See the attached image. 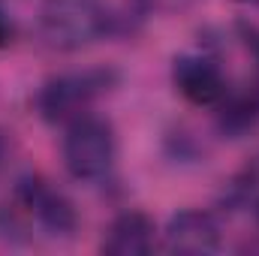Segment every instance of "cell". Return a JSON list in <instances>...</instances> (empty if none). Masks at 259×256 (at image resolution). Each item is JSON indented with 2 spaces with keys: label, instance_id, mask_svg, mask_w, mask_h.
<instances>
[{
  "label": "cell",
  "instance_id": "obj_1",
  "mask_svg": "<svg viewBox=\"0 0 259 256\" xmlns=\"http://www.w3.org/2000/svg\"><path fill=\"white\" fill-rule=\"evenodd\" d=\"M39 24L49 46L75 52L109 33L112 12L106 0H46L39 9Z\"/></svg>",
  "mask_w": 259,
  "mask_h": 256
},
{
  "label": "cell",
  "instance_id": "obj_2",
  "mask_svg": "<svg viewBox=\"0 0 259 256\" xmlns=\"http://www.w3.org/2000/svg\"><path fill=\"white\" fill-rule=\"evenodd\" d=\"M64 163L72 178L97 181L115 163V133L103 118L81 115L69 121L64 136Z\"/></svg>",
  "mask_w": 259,
  "mask_h": 256
},
{
  "label": "cell",
  "instance_id": "obj_3",
  "mask_svg": "<svg viewBox=\"0 0 259 256\" xmlns=\"http://www.w3.org/2000/svg\"><path fill=\"white\" fill-rule=\"evenodd\" d=\"M12 229H42L46 235H61L75 226V211L61 193L46 187L42 181H21L12 202L3 208Z\"/></svg>",
  "mask_w": 259,
  "mask_h": 256
},
{
  "label": "cell",
  "instance_id": "obj_4",
  "mask_svg": "<svg viewBox=\"0 0 259 256\" xmlns=\"http://www.w3.org/2000/svg\"><path fill=\"white\" fill-rule=\"evenodd\" d=\"M109 84L106 72H69V75H58L52 78L42 94H39V109L49 121H75L84 115V109L91 106V100Z\"/></svg>",
  "mask_w": 259,
  "mask_h": 256
},
{
  "label": "cell",
  "instance_id": "obj_5",
  "mask_svg": "<svg viewBox=\"0 0 259 256\" xmlns=\"http://www.w3.org/2000/svg\"><path fill=\"white\" fill-rule=\"evenodd\" d=\"M163 247L181 256H208L220 250V226L208 211H181L163 232Z\"/></svg>",
  "mask_w": 259,
  "mask_h": 256
},
{
  "label": "cell",
  "instance_id": "obj_6",
  "mask_svg": "<svg viewBox=\"0 0 259 256\" xmlns=\"http://www.w3.org/2000/svg\"><path fill=\"white\" fill-rule=\"evenodd\" d=\"M172 78H175V88L181 91V97H187L193 106H217L226 100V78H223L220 66L208 58H199V55L178 58Z\"/></svg>",
  "mask_w": 259,
  "mask_h": 256
},
{
  "label": "cell",
  "instance_id": "obj_7",
  "mask_svg": "<svg viewBox=\"0 0 259 256\" xmlns=\"http://www.w3.org/2000/svg\"><path fill=\"white\" fill-rule=\"evenodd\" d=\"M154 220L142 211H127L112 220L103 238V253L109 256H145L154 250Z\"/></svg>",
  "mask_w": 259,
  "mask_h": 256
},
{
  "label": "cell",
  "instance_id": "obj_8",
  "mask_svg": "<svg viewBox=\"0 0 259 256\" xmlns=\"http://www.w3.org/2000/svg\"><path fill=\"white\" fill-rule=\"evenodd\" d=\"M235 193H238L241 199L259 202V157H253V160L244 166V172L235 178Z\"/></svg>",
  "mask_w": 259,
  "mask_h": 256
},
{
  "label": "cell",
  "instance_id": "obj_9",
  "mask_svg": "<svg viewBox=\"0 0 259 256\" xmlns=\"http://www.w3.org/2000/svg\"><path fill=\"white\" fill-rule=\"evenodd\" d=\"M9 39H12V24H9V18H6L3 9H0V49H3Z\"/></svg>",
  "mask_w": 259,
  "mask_h": 256
},
{
  "label": "cell",
  "instance_id": "obj_10",
  "mask_svg": "<svg viewBox=\"0 0 259 256\" xmlns=\"http://www.w3.org/2000/svg\"><path fill=\"white\" fill-rule=\"evenodd\" d=\"M3 157H6V142H3V136H0V166H3Z\"/></svg>",
  "mask_w": 259,
  "mask_h": 256
},
{
  "label": "cell",
  "instance_id": "obj_11",
  "mask_svg": "<svg viewBox=\"0 0 259 256\" xmlns=\"http://www.w3.org/2000/svg\"><path fill=\"white\" fill-rule=\"evenodd\" d=\"M256 220H259V202H256Z\"/></svg>",
  "mask_w": 259,
  "mask_h": 256
}]
</instances>
